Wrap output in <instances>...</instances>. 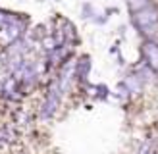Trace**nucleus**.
I'll list each match as a JSON object with an SVG mask.
<instances>
[{
  "instance_id": "1",
  "label": "nucleus",
  "mask_w": 158,
  "mask_h": 154,
  "mask_svg": "<svg viewBox=\"0 0 158 154\" xmlns=\"http://www.w3.org/2000/svg\"><path fill=\"white\" fill-rule=\"evenodd\" d=\"M131 21L147 41H156L158 38V8L154 4H148L143 10L133 12Z\"/></svg>"
},
{
  "instance_id": "2",
  "label": "nucleus",
  "mask_w": 158,
  "mask_h": 154,
  "mask_svg": "<svg viewBox=\"0 0 158 154\" xmlns=\"http://www.w3.org/2000/svg\"><path fill=\"white\" fill-rule=\"evenodd\" d=\"M60 100H62V89L58 87V83L54 81L48 91H46V96H44V102L41 106V110H39V116H41V120H50L54 114L58 112L60 108Z\"/></svg>"
},
{
  "instance_id": "3",
  "label": "nucleus",
  "mask_w": 158,
  "mask_h": 154,
  "mask_svg": "<svg viewBox=\"0 0 158 154\" xmlns=\"http://www.w3.org/2000/svg\"><path fill=\"white\" fill-rule=\"evenodd\" d=\"M143 58H145L147 67H151L152 71H158V43L156 41H145Z\"/></svg>"
},
{
  "instance_id": "4",
  "label": "nucleus",
  "mask_w": 158,
  "mask_h": 154,
  "mask_svg": "<svg viewBox=\"0 0 158 154\" xmlns=\"http://www.w3.org/2000/svg\"><path fill=\"white\" fill-rule=\"evenodd\" d=\"M89 69H91V62L89 58H83V60H79L77 64L73 66V77H77V81H87V77H89Z\"/></svg>"
},
{
  "instance_id": "5",
  "label": "nucleus",
  "mask_w": 158,
  "mask_h": 154,
  "mask_svg": "<svg viewBox=\"0 0 158 154\" xmlns=\"http://www.w3.org/2000/svg\"><path fill=\"white\" fill-rule=\"evenodd\" d=\"M148 4H152L151 0H127V8H129V12H139V10H143L145 6Z\"/></svg>"
},
{
  "instance_id": "6",
  "label": "nucleus",
  "mask_w": 158,
  "mask_h": 154,
  "mask_svg": "<svg viewBox=\"0 0 158 154\" xmlns=\"http://www.w3.org/2000/svg\"><path fill=\"white\" fill-rule=\"evenodd\" d=\"M6 146H8V144L4 143V139H2V133H0V150H4Z\"/></svg>"
},
{
  "instance_id": "7",
  "label": "nucleus",
  "mask_w": 158,
  "mask_h": 154,
  "mask_svg": "<svg viewBox=\"0 0 158 154\" xmlns=\"http://www.w3.org/2000/svg\"><path fill=\"white\" fill-rule=\"evenodd\" d=\"M145 154H158V150H154V148H148Z\"/></svg>"
}]
</instances>
